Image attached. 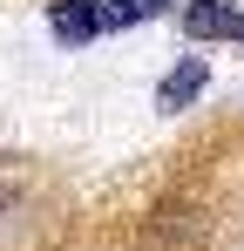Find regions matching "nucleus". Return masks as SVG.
Segmentation results:
<instances>
[{
    "instance_id": "nucleus-6",
    "label": "nucleus",
    "mask_w": 244,
    "mask_h": 251,
    "mask_svg": "<svg viewBox=\"0 0 244 251\" xmlns=\"http://www.w3.org/2000/svg\"><path fill=\"white\" fill-rule=\"evenodd\" d=\"M217 7H231V0H217Z\"/></svg>"
},
{
    "instance_id": "nucleus-5",
    "label": "nucleus",
    "mask_w": 244,
    "mask_h": 251,
    "mask_svg": "<svg viewBox=\"0 0 244 251\" xmlns=\"http://www.w3.org/2000/svg\"><path fill=\"white\" fill-rule=\"evenodd\" d=\"M231 41H244V14H238V21H231Z\"/></svg>"
},
{
    "instance_id": "nucleus-2",
    "label": "nucleus",
    "mask_w": 244,
    "mask_h": 251,
    "mask_svg": "<svg viewBox=\"0 0 244 251\" xmlns=\"http://www.w3.org/2000/svg\"><path fill=\"white\" fill-rule=\"evenodd\" d=\"M203 82H210L203 54H183V61H176V68L156 82V109H170V116H176V109H190V102L203 95Z\"/></svg>"
},
{
    "instance_id": "nucleus-3",
    "label": "nucleus",
    "mask_w": 244,
    "mask_h": 251,
    "mask_svg": "<svg viewBox=\"0 0 244 251\" xmlns=\"http://www.w3.org/2000/svg\"><path fill=\"white\" fill-rule=\"evenodd\" d=\"M231 21H238V7H217V0H190V7H183V27H190L197 41H217V34L231 41Z\"/></svg>"
},
{
    "instance_id": "nucleus-1",
    "label": "nucleus",
    "mask_w": 244,
    "mask_h": 251,
    "mask_svg": "<svg viewBox=\"0 0 244 251\" xmlns=\"http://www.w3.org/2000/svg\"><path fill=\"white\" fill-rule=\"evenodd\" d=\"M48 27H54V41H95V34H109V21H102V0H48Z\"/></svg>"
},
{
    "instance_id": "nucleus-4",
    "label": "nucleus",
    "mask_w": 244,
    "mask_h": 251,
    "mask_svg": "<svg viewBox=\"0 0 244 251\" xmlns=\"http://www.w3.org/2000/svg\"><path fill=\"white\" fill-rule=\"evenodd\" d=\"M156 14H170V0H102L109 27H136V21H156Z\"/></svg>"
}]
</instances>
